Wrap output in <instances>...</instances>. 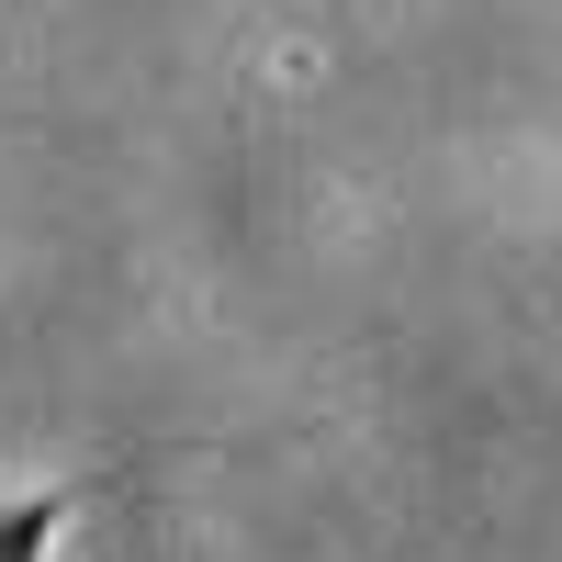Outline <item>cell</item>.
<instances>
[{
  "mask_svg": "<svg viewBox=\"0 0 562 562\" xmlns=\"http://www.w3.org/2000/svg\"><path fill=\"white\" fill-rule=\"evenodd\" d=\"M79 484H45V495H0V562H45V540L68 529Z\"/></svg>",
  "mask_w": 562,
  "mask_h": 562,
  "instance_id": "1",
  "label": "cell"
}]
</instances>
